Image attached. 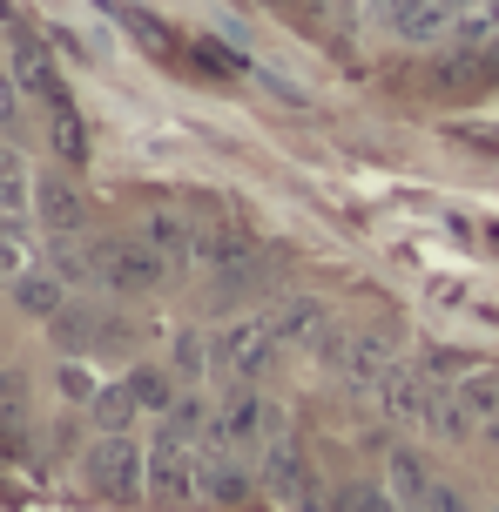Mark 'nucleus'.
Here are the masks:
<instances>
[{
  "mask_svg": "<svg viewBox=\"0 0 499 512\" xmlns=\"http://www.w3.org/2000/svg\"><path fill=\"white\" fill-rule=\"evenodd\" d=\"M81 472H88V486H95V492H135V486H142V452H135L129 432H102L95 445H88Z\"/></svg>",
  "mask_w": 499,
  "mask_h": 512,
  "instance_id": "nucleus-1",
  "label": "nucleus"
},
{
  "mask_svg": "<svg viewBox=\"0 0 499 512\" xmlns=\"http://www.w3.org/2000/svg\"><path fill=\"white\" fill-rule=\"evenodd\" d=\"M385 486H392L398 506H432V492H439L419 452H385Z\"/></svg>",
  "mask_w": 499,
  "mask_h": 512,
  "instance_id": "nucleus-2",
  "label": "nucleus"
},
{
  "mask_svg": "<svg viewBox=\"0 0 499 512\" xmlns=\"http://www.w3.org/2000/svg\"><path fill=\"white\" fill-rule=\"evenodd\" d=\"M196 486L210 492V499H223V506H237L243 492H250V479H243V465L216 459V465H203V472H196Z\"/></svg>",
  "mask_w": 499,
  "mask_h": 512,
  "instance_id": "nucleus-3",
  "label": "nucleus"
},
{
  "mask_svg": "<svg viewBox=\"0 0 499 512\" xmlns=\"http://www.w3.org/2000/svg\"><path fill=\"white\" fill-rule=\"evenodd\" d=\"M331 512H398V499L385 486H344L338 499H331Z\"/></svg>",
  "mask_w": 499,
  "mask_h": 512,
  "instance_id": "nucleus-4",
  "label": "nucleus"
},
{
  "mask_svg": "<svg viewBox=\"0 0 499 512\" xmlns=\"http://www.w3.org/2000/svg\"><path fill=\"white\" fill-rule=\"evenodd\" d=\"M493 512H499V506H493Z\"/></svg>",
  "mask_w": 499,
  "mask_h": 512,
  "instance_id": "nucleus-5",
  "label": "nucleus"
}]
</instances>
